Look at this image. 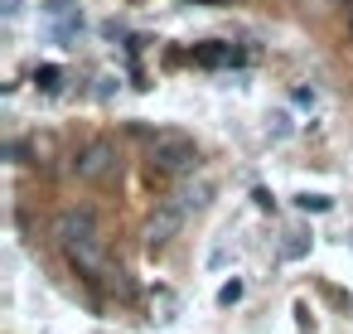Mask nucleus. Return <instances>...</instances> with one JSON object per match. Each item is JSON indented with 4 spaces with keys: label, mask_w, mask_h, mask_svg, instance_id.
I'll return each instance as SVG.
<instances>
[{
    "label": "nucleus",
    "mask_w": 353,
    "mask_h": 334,
    "mask_svg": "<svg viewBox=\"0 0 353 334\" xmlns=\"http://www.w3.org/2000/svg\"><path fill=\"white\" fill-rule=\"evenodd\" d=\"M145 155H150V170H165V175H189V170H199V146H194V136H184V131H155Z\"/></svg>",
    "instance_id": "obj_1"
},
{
    "label": "nucleus",
    "mask_w": 353,
    "mask_h": 334,
    "mask_svg": "<svg viewBox=\"0 0 353 334\" xmlns=\"http://www.w3.org/2000/svg\"><path fill=\"white\" fill-rule=\"evenodd\" d=\"M184 204H160L150 218H145V247L150 252H165L174 237H179V228H184Z\"/></svg>",
    "instance_id": "obj_3"
},
{
    "label": "nucleus",
    "mask_w": 353,
    "mask_h": 334,
    "mask_svg": "<svg viewBox=\"0 0 353 334\" xmlns=\"http://www.w3.org/2000/svg\"><path fill=\"white\" fill-rule=\"evenodd\" d=\"M54 237H59V247L63 242H78V237H102V223H97L92 208H63L54 218Z\"/></svg>",
    "instance_id": "obj_5"
},
{
    "label": "nucleus",
    "mask_w": 353,
    "mask_h": 334,
    "mask_svg": "<svg viewBox=\"0 0 353 334\" xmlns=\"http://www.w3.org/2000/svg\"><path fill=\"white\" fill-rule=\"evenodd\" d=\"M252 199H256V208H276V194L271 189H252Z\"/></svg>",
    "instance_id": "obj_12"
},
{
    "label": "nucleus",
    "mask_w": 353,
    "mask_h": 334,
    "mask_svg": "<svg viewBox=\"0 0 353 334\" xmlns=\"http://www.w3.org/2000/svg\"><path fill=\"white\" fill-rule=\"evenodd\" d=\"M242 295H247V286H242V281H237V276H232V281H223V286H218V305H237V300H242Z\"/></svg>",
    "instance_id": "obj_10"
},
{
    "label": "nucleus",
    "mask_w": 353,
    "mask_h": 334,
    "mask_svg": "<svg viewBox=\"0 0 353 334\" xmlns=\"http://www.w3.org/2000/svg\"><path fill=\"white\" fill-rule=\"evenodd\" d=\"M73 170H78V179H83V184H107V179H117V170H121L117 141H107V136H92V141L78 150Z\"/></svg>",
    "instance_id": "obj_2"
},
{
    "label": "nucleus",
    "mask_w": 353,
    "mask_h": 334,
    "mask_svg": "<svg viewBox=\"0 0 353 334\" xmlns=\"http://www.w3.org/2000/svg\"><path fill=\"white\" fill-rule=\"evenodd\" d=\"M343 6H348V0H343Z\"/></svg>",
    "instance_id": "obj_16"
},
{
    "label": "nucleus",
    "mask_w": 353,
    "mask_h": 334,
    "mask_svg": "<svg viewBox=\"0 0 353 334\" xmlns=\"http://www.w3.org/2000/svg\"><path fill=\"white\" fill-rule=\"evenodd\" d=\"M174 199H179L184 208H194V213H199V208H208V204H213V184H208V179H194V184H179V194H174Z\"/></svg>",
    "instance_id": "obj_6"
},
{
    "label": "nucleus",
    "mask_w": 353,
    "mask_h": 334,
    "mask_svg": "<svg viewBox=\"0 0 353 334\" xmlns=\"http://www.w3.org/2000/svg\"><path fill=\"white\" fill-rule=\"evenodd\" d=\"M59 78H63V68H54V63H44V68L34 73V83H39L44 92H59Z\"/></svg>",
    "instance_id": "obj_11"
},
{
    "label": "nucleus",
    "mask_w": 353,
    "mask_h": 334,
    "mask_svg": "<svg viewBox=\"0 0 353 334\" xmlns=\"http://www.w3.org/2000/svg\"><path fill=\"white\" fill-rule=\"evenodd\" d=\"M348 39H353V0H348Z\"/></svg>",
    "instance_id": "obj_15"
},
{
    "label": "nucleus",
    "mask_w": 353,
    "mask_h": 334,
    "mask_svg": "<svg viewBox=\"0 0 353 334\" xmlns=\"http://www.w3.org/2000/svg\"><path fill=\"white\" fill-rule=\"evenodd\" d=\"M0 15H6V20H15V15H20V0H6V6H0Z\"/></svg>",
    "instance_id": "obj_14"
},
{
    "label": "nucleus",
    "mask_w": 353,
    "mask_h": 334,
    "mask_svg": "<svg viewBox=\"0 0 353 334\" xmlns=\"http://www.w3.org/2000/svg\"><path fill=\"white\" fill-rule=\"evenodd\" d=\"M194 59H199V63H203V68H218V63H232V59H237V54H232V49H218V44H208V49H199V54H194Z\"/></svg>",
    "instance_id": "obj_9"
},
{
    "label": "nucleus",
    "mask_w": 353,
    "mask_h": 334,
    "mask_svg": "<svg viewBox=\"0 0 353 334\" xmlns=\"http://www.w3.org/2000/svg\"><path fill=\"white\" fill-rule=\"evenodd\" d=\"M305 252H310V237H305V233H285V242H281V257H285V262H300Z\"/></svg>",
    "instance_id": "obj_8"
},
{
    "label": "nucleus",
    "mask_w": 353,
    "mask_h": 334,
    "mask_svg": "<svg viewBox=\"0 0 353 334\" xmlns=\"http://www.w3.org/2000/svg\"><path fill=\"white\" fill-rule=\"evenodd\" d=\"M63 257L73 262V271L83 276H107L112 262H107V237H78V242H63Z\"/></svg>",
    "instance_id": "obj_4"
},
{
    "label": "nucleus",
    "mask_w": 353,
    "mask_h": 334,
    "mask_svg": "<svg viewBox=\"0 0 353 334\" xmlns=\"http://www.w3.org/2000/svg\"><path fill=\"white\" fill-rule=\"evenodd\" d=\"M295 102L300 107H314V88H295Z\"/></svg>",
    "instance_id": "obj_13"
},
{
    "label": "nucleus",
    "mask_w": 353,
    "mask_h": 334,
    "mask_svg": "<svg viewBox=\"0 0 353 334\" xmlns=\"http://www.w3.org/2000/svg\"><path fill=\"white\" fill-rule=\"evenodd\" d=\"M295 208H300V213H329L334 199H329V194H295Z\"/></svg>",
    "instance_id": "obj_7"
}]
</instances>
